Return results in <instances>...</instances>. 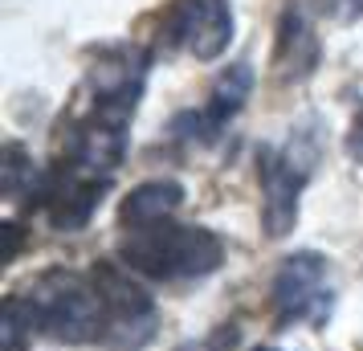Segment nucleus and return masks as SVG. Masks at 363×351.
I'll return each instance as SVG.
<instances>
[{
    "label": "nucleus",
    "mask_w": 363,
    "mask_h": 351,
    "mask_svg": "<svg viewBox=\"0 0 363 351\" xmlns=\"http://www.w3.org/2000/svg\"><path fill=\"white\" fill-rule=\"evenodd\" d=\"M123 266L143 274V278H160V282H192V278H208L225 262V245L213 229L204 225H147V229H131L123 237Z\"/></svg>",
    "instance_id": "f257e3e1"
},
{
    "label": "nucleus",
    "mask_w": 363,
    "mask_h": 351,
    "mask_svg": "<svg viewBox=\"0 0 363 351\" xmlns=\"http://www.w3.org/2000/svg\"><path fill=\"white\" fill-rule=\"evenodd\" d=\"M37 327L57 339V343H94L106 331V311H102L94 278H82L74 269H50L41 274L29 290Z\"/></svg>",
    "instance_id": "f03ea898"
},
{
    "label": "nucleus",
    "mask_w": 363,
    "mask_h": 351,
    "mask_svg": "<svg viewBox=\"0 0 363 351\" xmlns=\"http://www.w3.org/2000/svg\"><path fill=\"white\" fill-rule=\"evenodd\" d=\"M314 164V139L306 131L290 135L286 147H262L257 151V184H262V229L265 237L294 233L298 225V201L311 180Z\"/></svg>",
    "instance_id": "7ed1b4c3"
},
{
    "label": "nucleus",
    "mask_w": 363,
    "mask_h": 351,
    "mask_svg": "<svg viewBox=\"0 0 363 351\" xmlns=\"http://www.w3.org/2000/svg\"><path fill=\"white\" fill-rule=\"evenodd\" d=\"M90 278L99 286L102 311H106L102 343L111 351H143L155 339V323H160L147 286L135 278V269L118 262H94Z\"/></svg>",
    "instance_id": "20e7f679"
},
{
    "label": "nucleus",
    "mask_w": 363,
    "mask_h": 351,
    "mask_svg": "<svg viewBox=\"0 0 363 351\" xmlns=\"http://www.w3.org/2000/svg\"><path fill=\"white\" fill-rule=\"evenodd\" d=\"M330 262L323 253L286 257L274 278V311L281 323H323L330 315Z\"/></svg>",
    "instance_id": "39448f33"
},
{
    "label": "nucleus",
    "mask_w": 363,
    "mask_h": 351,
    "mask_svg": "<svg viewBox=\"0 0 363 351\" xmlns=\"http://www.w3.org/2000/svg\"><path fill=\"white\" fill-rule=\"evenodd\" d=\"M164 33L196 62H216L233 41V9L225 0H176L164 17Z\"/></svg>",
    "instance_id": "423d86ee"
},
{
    "label": "nucleus",
    "mask_w": 363,
    "mask_h": 351,
    "mask_svg": "<svg viewBox=\"0 0 363 351\" xmlns=\"http://www.w3.org/2000/svg\"><path fill=\"white\" fill-rule=\"evenodd\" d=\"M106 188H111V176H94V172H82V167H74V164L45 176L41 180V204H45L50 225L62 229V233L86 229L90 217L99 213Z\"/></svg>",
    "instance_id": "0eeeda50"
},
{
    "label": "nucleus",
    "mask_w": 363,
    "mask_h": 351,
    "mask_svg": "<svg viewBox=\"0 0 363 351\" xmlns=\"http://www.w3.org/2000/svg\"><path fill=\"white\" fill-rule=\"evenodd\" d=\"M143 78H147V53L135 45H118L99 57V66L90 69V86H94V111L131 118L143 94Z\"/></svg>",
    "instance_id": "6e6552de"
},
{
    "label": "nucleus",
    "mask_w": 363,
    "mask_h": 351,
    "mask_svg": "<svg viewBox=\"0 0 363 351\" xmlns=\"http://www.w3.org/2000/svg\"><path fill=\"white\" fill-rule=\"evenodd\" d=\"M127 123H131V118L94 111L86 123L74 127L69 164L82 167V172H94V176H115V167L123 164V155H127Z\"/></svg>",
    "instance_id": "1a4fd4ad"
},
{
    "label": "nucleus",
    "mask_w": 363,
    "mask_h": 351,
    "mask_svg": "<svg viewBox=\"0 0 363 351\" xmlns=\"http://www.w3.org/2000/svg\"><path fill=\"white\" fill-rule=\"evenodd\" d=\"M249 90H253V69H249L245 62H237V66H229L213 82L208 102H204L200 115H180L176 118V131H192L188 139H216L220 127H225L229 118H237V111L245 106Z\"/></svg>",
    "instance_id": "9d476101"
},
{
    "label": "nucleus",
    "mask_w": 363,
    "mask_h": 351,
    "mask_svg": "<svg viewBox=\"0 0 363 351\" xmlns=\"http://www.w3.org/2000/svg\"><path fill=\"white\" fill-rule=\"evenodd\" d=\"M184 204V184L180 180H143L135 184L123 204H118V221L127 229H147V225H164L172 213Z\"/></svg>",
    "instance_id": "9b49d317"
},
{
    "label": "nucleus",
    "mask_w": 363,
    "mask_h": 351,
    "mask_svg": "<svg viewBox=\"0 0 363 351\" xmlns=\"http://www.w3.org/2000/svg\"><path fill=\"white\" fill-rule=\"evenodd\" d=\"M314 62H318V41H314L311 25H306V17L298 9H286L278 25V53H274L278 78L298 82V78H306L314 69Z\"/></svg>",
    "instance_id": "f8f14e48"
},
{
    "label": "nucleus",
    "mask_w": 363,
    "mask_h": 351,
    "mask_svg": "<svg viewBox=\"0 0 363 351\" xmlns=\"http://www.w3.org/2000/svg\"><path fill=\"white\" fill-rule=\"evenodd\" d=\"M33 331H41L33 315V302L25 294H13L4 302V311H0V351H25Z\"/></svg>",
    "instance_id": "ddd939ff"
},
{
    "label": "nucleus",
    "mask_w": 363,
    "mask_h": 351,
    "mask_svg": "<svg viewBox=\"0 0 363 351\" xmlns=\"http://www.w3.org/2000/svg\"><path fill=\"white\" fill-rule=\"evenodd\" d=\"M37 188V164L33 155L21 147V143H4V160H0V192L9 201H17L21 192H33Z\"/></svg>",
    "instance_id": "4468645a"
},
{
    "label": "nucleus",
    "mask_w": 363,
    "mask_h": 351,
    "mask_svg": "<svg viewBox=\"0 0 363 351\" xmlns=\"http://www.w3.org/2000/svg\"><path fill=\"white\" fill-rule=\"evenodd\" d=\"M318 4H323V13H330V17L343 21V25L363 17V0H318Z\"/></svg>",
    "instance_id": "2eb2a0df"
},
{
    "label": "nucleus",
    "mask_w": 363,
    "mask_h": 351,
    "mask_svg": "<svg viewBox=\"0 0 363 351\" xmlns=\"http://www.w3.org/2000/svg\"><path fill=\"white\" fill-rule=\"evenodd\" d=\"M347 155H351L355 164H363V106L355 111V118H351V131H347Z\"/></svg>",
    "instance_id": "dca6fc26"
},
{
    "label": "nucleus",
    "mask_w": 363,
    "mask_h": 351,
    "mask_svg": "<svg viewBox=\"0 0 363 351\" xmlns=\"http://www.w3.org/2000/svg\"><path fill=\"white\" fill-rule=\"evenodd\" d=\"M0 233H4V241H9V245H4V257H0V262H4V266H13V257H17V250H21V229L13 225V221H9V225H4Z\"/></svg>",
    "instance_id": "f3484780"
},
{
    "label": "nucleus",
    "mask_w": 363,
    "mask_h": 351,
    "mask_svg": "<svg viewBox=\"0 0 363 351\" xmlns=\"http://www.w3.org/2000/svg\"><path fill=\"white\" fill-rule=\"evenodd\" d=\"M180 351H208L204 343H188V347H180Z\"/></svg>",
    "instance_id": "a211bd4d"
},
{
    "label": "nucleus",
    "mask_w": 363,
    "mask_h": 351,
    "mask_svg": "<svg viewBox=\"0 0 363 351\" xmlns=\"http://www.w3.org/2000/svg\"><path fill=\"white\" fill-rule=\"evenodd\" d=\"M257 351H274V347H257Z\"/></svg>",
    "instance_id": "6ab92c4d"
}]
</instances>
